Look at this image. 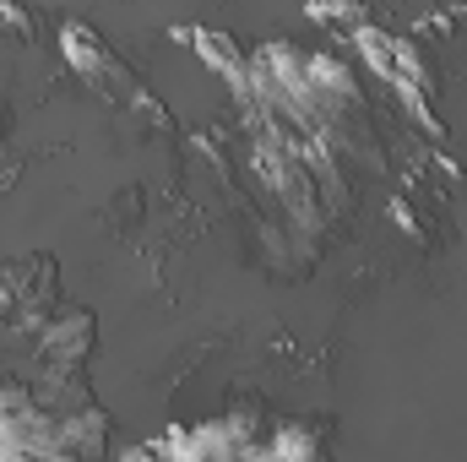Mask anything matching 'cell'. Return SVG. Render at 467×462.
Returning <instances> with one entry per match:
<instances>
[{
    "instance_id": "cell-1",
    "label": "cell",
    "mask_w": 467,
    "mask_h": 462,
    "mask_svg": "<svg viewBox=\"0 0 467 462\" xmlns=\"http://www.w3.org/2000/svg\"><path fill=\"white\" fill-rule=\"evenodd\" d=\"M60 55H66L88 82H99V88H104V82L130 88V71L115 60V49H109L93 27H82V22H66V27H60Z\"/></svg>"
},
{
    "instance_id": "cell-2",
    "label": "cell",
    "mask_w": 467,
    "mask_h": 462,
    "mask_svg": "<svg viewBox=\"0 0 467 462\" xmlns=\"http://www.w3.org/2000/svg\"><path fill=\"white\" fill-rule=\"evenodd\" d=\"M38 348H44V359H49L55 370L82 364L88 348H93V316H88V310H60V316L38 332Z\"/></svg>"
},
{
    "instance_id": "cell-3",
    "label": "cell",
    "mask_w": 467,
    "mask_h": 462,
    "mask_svg": "<svg viewBox=\"0 0 467 462\" xmlns=\"http://www.w3.org/2000/svg\"><path fill=\"white\" fill-rule=\"evenodd\" d=\"M180 38H191V49H196V55H202V60H207V66H213L229 88L250 77V60L239 55V44H234V38L213 33V27H191V33H180Z\"/></svg>"
}]
</instances>
